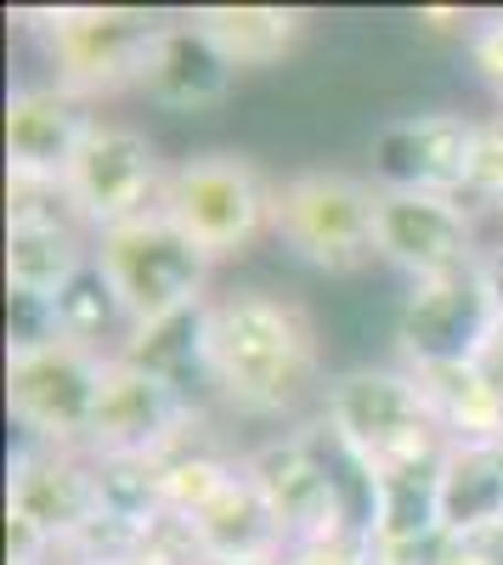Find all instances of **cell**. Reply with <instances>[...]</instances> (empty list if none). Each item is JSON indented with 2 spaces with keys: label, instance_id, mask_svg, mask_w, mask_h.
<instances>
[{
  "label": "cell",
  "instance_id": "cell-1",
  "mask_svg": "<svg viewBox=\"0 0 503 565\" xmlns=\"http://www.w3.org/2000/svg\"><path fill=\"white\" fill-rule=\"evenodd\" d=\"M199 345L210 373L249 407H283L306 391L311 373V334L306 322L260 295H238L204 317Z\"/></svg>",
  "mask_w": 503,
  "mask_h": 565
},
{
  "label": "cell",
  "instance_id": "cell-2",
  "mask_svg": "<svg viewBox=\"0 0 503 565\" xmlns=\"http://www.w3.org/2000/svg\"><path fill=\"white\" fill-rule=\"evenodd\" d=\"M97 277L114 289L125 317H136L142 328H164L193 306L204 282V255L170 221H130L103 238Z\"/></svg>",
  "mask_w": 503,
  "mask_h": 565
},
{
  "label": "cell",
  "instance_id": "cell-3",
  "mask_svg": "<svg viewBox=\"0 0 503 565\" xmlns=\"http://www.w3.org/2000/svg\"><path fill=\"white\" fill-rule=\"evenodd\" d=\"M164 221L188 238L204 260L233 255L255 238V226L266 215L260 181L249 164L210 153V159H188L164 175Z\"/></svg>",
  "mask_w": 503,
  "mask_h": 565
},
{
  "label": "cell",
  "instance_id": "cell-4",
  "mask_svg": "<svg viewBox=\"0 0 503 565\" xmlns=\"http://www.w3.org/2000/svg\"><path fill=\"white\" fill-rule=\"evenodd\" d=\"M278 232L295 244V255L317 266H356L379 249V199L362 181L311 170L283 186L278 204Z\"/></svg>",
  "mask_w": 503,
  "mask_h": 565
},
{
  "label": "cell",
  "instance_id": "cell-5",
  "mask_svg": "<svg viewBox=\"0 0 503 565\" xmlns=\"http://www.w3.org/2000/svg\"><path fill=\"white\" fill-rule=\"evenodd\" d=\"M68 181V199L97 215L108 232L114 226H130V221H148V199L164 193V175L153 164V148L142 130L130 125H90V136L79 141L74 164L63 170Z\"/></svg>",
  "mask_w": 503,
  "mask_h": 565
},
{
  "label": "cell",
  "instance_id": "cell-6",
  "mask_svg": "<svg viewBox=\"0 0 503 565\" xmlns=\"http://www.w3.org/2000/svg\"><path fill=\"white\" fill-rule=\"evenodd\" d=\"M475 141L481 130L452 119V114H419L402 119L374 141V164L396 193H441V186H464L475 170Z\"/></svg>",
  "mask_w": 503,
  "mask_h": 565
},
{
  "label": "cell",
  "instance_id": "cell-7",
  "mask_svg": "<svg viewBox=\"0 0 503 565\" xmlns=\"http://www.w3.org/2000/svg\"><path fill=\"white\" fill-rule=\"evenodd\" d=\"M103 385L108 380L74 345H40L12 367V407L40 430H79V424H97Z\"/></svg>",
  "mask_w": 503,
  "mask_h": 565
},
{
  "label": "cell",
  "instance_id": "cell-8",
  "mask_svg": "<svg viewBox=\"0 0 503 565\" xmlns=\"http://www.w3.org/2000/svg\"><path fill=\"white\" fill-rule=\"evenodd\" d=\"M464 215L441 193H385L379 199V249L425 277H459L464 266Z\"/></svg>",
  "mask_w": 503,
  "mask_h": 565
},
{
  "label": "cell",
  "instance_id": "cell-9",
  "mask_svg": "<svg viewBox=\"0 0 503 565\" xmlns=\"http://www.w3.org/2000/svg\"><path fill=\"white\" fill-rule=\"evenodd\" d=\"M148 97L164 108H210L233 85V63H226L204 29H159L148 68H142Z\"/></svg>",
  "mask_w": 503,
  "mask_h": 565
},
{
  "label": "cell",
  "instance_id": "cell-10",
  "mask_svg": "<svg viewBox=\"0 0 503 565\" xmlns=\"http://www.w3.org/2000/svg\"><path fill=\"white\" fill-rule=\"evenodd\" d=\"M90 125L97 119H85L68 90H29V97H18L7 119L18 170H68Z\"/></svg>",
  "mask_w": 503,
  "mask_h": 565
},
{
  "label": "cell",
  "instance_id": "cell-11",
  "mask_svg": "<svg viewBox=\"0 0 503 565\" xmlns=\"http://www.w3.org/2000/svg\"><path fill=\"white\" fill-rule=\"evenodd\" d=\"M153 40H159V29H148L142 18H125V12L74 18V23H63V57L74 74H90V79H119V74L142 79Z\"/></svg>",
  "mask_w": 503,
  "mask_h": 565
},
{
  "label": "cell",
  "instance_id": "cell-12",
  "mask_svg": "<svg viewBox=\"0 0 503 565\" xmlns=\"http://www.w3.org/2000/svg\"><path fill=\"white\" fill-rule=\"evenodd\" d=\"M79 277V249L57 221H18L12 226V282L18 295L63 300V289Z\"/></svg>",
  "mask_w": 503,
  "mask_h": 565
},
{
  "label": "cell",
  "instance_id": "cell-13",
  "mask_svg": "<svg viewBox=\"0 0 503 565\" xmlns=\"http://www.w3.org/2000/svg\"><path fill=\"white\" fill-rule=\"evenodd\" d=\"M199 29L210 34L215 52L238 68V63H271L300 34V18L295 12H210Z\"/></svg>",
  "mask_w": 503,
  "mask_h": 565
},
{
  "label": "cell",
  "instance_id": "cell-14",
  "mask_svg": "<svg viewBox=\"0 0 503 565\" xmlns=\"http://www.w3.org/2000/svg\"><path fill=\"white\" fill-rule=\"evenodd\" d=\"M470 289H459V277H441L430 295L414 300V317H407V340H414L425 356H447L459 351V340L470 334Z\"/></svg>",
  "mask_w": 503,
  "mask_h": 565
}]
</instances>
